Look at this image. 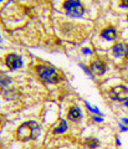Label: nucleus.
<instances>
[{"instance_id": "1", "label": "nucleus", "mask_w": 128, "mask_h": 149, "mask_svg": "<svg viewBox=\"0 0 128 149\" xmlns=\"http://www.w3.org/2000/svg\"><path fill=\"white\" fill-rule=\"evenodd\" d=\"M39 130H40V127L36 122H26L19 127L17 132H16V137L19 141L27 142V141H30V139H34L37 136L36 133L39 132Z\"/></svg>"}, {"instance_id": "2", "label": "nucleus", "mask_w": 128, "mask_h": 149, "mask_svg": "<svg viewBox=\"0 0 128 149\" xmlns=\"http://www.w3.org/2000/svg\"><path fill=\"white\" fill-rule=\"evenodd\" d=\"M37 73L42 81L49 83H56L59 82V73L52 66H47V65H41L36 68Z\"/></svg>"}, {"instance_id": "3", "label": "nucleus", "mask_w": 128, "mask_h": 149, "mask_svg": "<svg viewBox=\"0 0 128 149\" xmlns=\"http://www.w3.org/2000/svg\"><path fill=\"white\" fill-rule=\"evenodd\" d=\"M64 8L67 15L72 16V17H80L83 15V6L80 3V0H67L64 4Z\"/></svg>"}, {"instance_id": "4", "label": "nucleus", "mask_w": 128, "mask_h": 149, "mask_svg": "<svg viewBox=\"0 0 128 149\" xmlns=\"http://www.w3.org/2000/svg\"><path fill=\"white\" fill-rule=\"evenodd\" d=\"M108 96L115 101H121V102L126 101L128 98V87L122 86V85L115 86L113 88H111L110 92H108Z\"/></svg>"}, {"instance_id": "5", "label": "nucleus", "mask_w": 128, "mask_h": 149, "mask_svg": "<svg viewBox=\"0 0 128 149\" xmlns=\"http://www.w3.org/2000/svg\"><path fill=\"white\" fill-rule=\"evenodd\" d=\"M5 63H6V66L10 68V70H16V68H19V67H21L22 61H21V58L19 57L17 55L11 54V55H9L8 57H6Z\"/></svg>"}, {"instance_id": "6", "label": "nucleus", "mask_w": 128, "mask_h": 149, "mask_svg": "<svg viewBox=\"0 0 128 149\" xmlns=\"http://www.w3.org/2000/svg\"><path fill=\"white\" fill-rule=\"evenodd\" d=\"M91 72L93 74H97V76H101V74H103L106 72V65L102 61H99V60L93 61L91 63Z\"/></svg>"}, {"instance_id": "7", "label": "nucleus", "mask_w": 128, "mask_h": 149, "mask_svg": "<svg viewBox=\"0 0 128 149\" xmlns=\"http://www.w3.org/2000/svg\"><path fill=\"white\" fill-rule=\"evenodd\" d=\"M113 55L116 57H123V56H128V46L125 44H117L113 46Z\"/></svg>"}, {"instance_id": "8", "label": "nucleus", "mask_w": 128, "mask_h": 149, "mask_svg": "<svg viewBox=\"0 0 128 149\" xmlns=\"http://www.w3.org/2000/svg\"><path fill=\"white\" fill-rule=\"evenodd\" d=\"M67 117L70 120H73V122H77V120L81 119V111H80L78 107H71L69 111Z\"/></svg>"}, {"instance_id": "9", "label": "nucleus", "mask_w": 128, "mask_h": 149, "mask_svg": "<svg viewBox=\"0 0 128 149\" xmlns=\"http://www.w3.org/2000/svg\"><path fill=\"white\" fill-rule=\"evenodd\" d=\"M101 36L105 40L112 41V40H115L116 37H117V32H116V30L113 29V27H107V29H105V30L101 32Z\"/></svg>"}, {"instance_id": "10", "label": "nucleus", "mask_w": 128, "mask_h": 149, "mask_svg": "<svg viewBox=\"0 0 128 149\" xmlns=\"http://www.w3.org/2000/svg\"><path fill=\"white\" fill-rule=\"evenodd\" d=\"M10 82H11L10 77H8L6 74H4V73L0 74V86H1V87L9 86V85H10Z\"/></svg>"}, {"instance_id": "11", "label": "nucleus", "mask_w": 128, "mask_h": 149, "mask_svg": "<svg viewBox=\"0 0 128 149\" xmlns=\"http://www.w3.org/2000/svg\"><path fill=\"white\" fill-rule=\"evenodd\" d=\"M67 129V124H66L65 120H61V123H60V127H57L55 130H54V134H60V133H62L65 132V130Z\"/></svg>"}, {"instance_id": "12", "label": "nucleus", "mask_w": 128, "mask_h": 149, "mask_svg": "<svg viewBox=\"0 0 128 149\" xmlns=\"http://www.w3.org/2000/svg\"><path fill=\"white\" fill-rule=\"evenodd\" d=\"M86 143H87V146H88L90 148H96V147L98 146V141H97V139H92V138L87 139Z\"/></svg>"}, {"instance_id": "13", "label": "nucleus", "mask_w": 128, "mask_h": 149, "mask_svg": "<svg viewBox=\"0 0 128 149\" xmlns=\"http://www.w3.org/2000/svg\"><path fill=\"white\" fill-rule=\"evenodd\" d=\"M121 6H122V8H128V0H122Z\"/></svg>"}, {"instance_id": "14", "label": "nucleus", "mask_w": 128, "mask_h": 149, "mask_svg": "<svg viewBox=\"0 0 128 149\" xmlns=\"http://www.w3.org/2000/svg\"><path fill=\"white\" fill-rule=\"evenodd\" d=\"M83 54H92V51L88 49H83Z\"/></svg>"}, {"instance_id": "15", "label": "nucleus", "mask_w": 128, "mask_h": 149, "mask_svg": "<svg viewBox=\"0 0 128 149\" xmlns=\"http://www.w3.org/2000/svg\"><path fill=\"white\" fill-rule=\"evenodd\" d=\"M94 120H97V122H101L102 118H98V117H94Z\"/></svg>"}, {"instance_id": "16", "label": "nucleus", "mask_w": 128, "mask_h": 149, "mask_svg": "<svg viewBox=\"0 0 128 149\" xmlns=\"http://www.w3.org/2000/svg\"><path fill=\"white\" fill-rule=\"evenodd\" d=\"M125 104H126V107H128V98L125 101Z\"/></svg>"}, {"instance_id": "17", "label": "nucleus", "mask_w": 128, "mask_h": 149, "mask_svg": "<svg viewBox=\"0 0 128 149\" xmlns=\"http://www.w3.org/2000/svg\"><path fill=\"white\" fill-rule=\"evenodd\" d=\"M123 122H125V123H127V124H128V119H127V118H125V119H123Z\"/></svg>"}, {"instance_id": "18", "label": "nucleus", "mask_w": 128, "mask_h": 149, "mask_svg": "<svg viewBox=\"0 0 128 149\" xmlns=\"http://www.w3.org/2000/svg\"><path fill=\"white\" fill-rule=\"evenodd\" d=\"M127 20H128V16H127Z\"/></svg>"}, {"instance_id": "19", "label": "nucleus", "mask_w": 128, "mask_h": 149, "mask_svg": "<svg viewBox=\"0 0 128 149\" xmlns=\"http://www.w3.org/2000/svg\"><path fill=\"white\" fill-rule=\"evenodd\" d=\"M0 1H1V0H0Z\"/></svg>"}]
</instances>
